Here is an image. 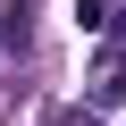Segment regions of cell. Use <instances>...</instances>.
<instances>
[{"mask_svg":"<svg viewBox=\"0 0 126 126\" xmlns=\"http://www.w3.org/2000/svg\"><path fill=\"white\" fill-rule=\"evenodd\" d=\"M34 42V0H9V50Z\"/></svg>","mask_w":126,"mask_h":126,"instance_id":"obj_1","label":"cell"}]
</instances>
